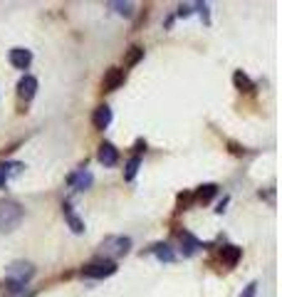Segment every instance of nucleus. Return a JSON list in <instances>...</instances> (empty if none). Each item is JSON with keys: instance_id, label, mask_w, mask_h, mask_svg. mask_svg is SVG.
Instances as JSON below:
<instances>
[{"instance_id": "nucleus-4", "label": "nucleus", "mask_w": 282, "mask_h": 297, "mask_svg": "<svg viewBox=\"0 0 282 297\" xmlns=\"http://www.w3.org/2000/svg\"><path fill=\"white\" fill-rule=\"evenodd\" d=\"M32 275H35V267L30 265V263H13V265L8 267V277L20 280V282H28Z\"/></svg>"}, {"instance_id": "nucleus-9", "label": "nucleus", "mask_w": 282, "mask_h": 297, "mask_svg": "<svg viewBox=\"0 0 282 297\" xmlns=\"http://www.w3.org/2000/svg\"><path fill=\"white\" fill-rule=\"evenodd\" d=\"M97 159H99V164H104V166H114V164L119 161V151L114 148V144H102Z\"/></svg>"}, {"instance_id": "nucleus-13", "label": "nucleus", "mask_w": 282, "mask_h": 297, "mask_svg": "<svg viewBox=\"0 0 282 297\" xmlns=\"http://www.w3.org/2000/svg\"><path fill=\"white\" fill-rule=\"evenodd\" d=\"M151 253H154V255H156L161 263H173V260H176V253L171 250L166 243H156V245L151 248Z\"/></svg>"}, {"instance_id": "nucleus-22", "label": "nucleus", "mask_w": 282, "mask_h": 297, "mask_svg": "<svg viewBox=\"0 0 282 297\" xmlns=\"http://www.w3.org/2000/svg\"><path fill=\"white\" fill-rule=\"evenodd\" d=\"M178 15H181V18L191 15V5H181V8H178Z\"/></svg>"}, {"instance_id": "nucleus-2", "label": "nucleus", "mask_w": 282, "mask_h": 297, "mask_svg": "<svg viewBox=\"0 0 282 297\" xmlns=\"http://www.w3.org/2000/svg\"><path fill=\"white\" fill-rule=\"evenodd\" d=\"M129 250H131V238H126V236H109V238H104L102 245H99L102 258H107L109 263H114L116 258H124Z\"/></svg>"}, {"instance_id": "nucleus-7", "label": "nucleus", "mask_w": 282, "mask_h": 297, "mask_svg": "<svg viewBox=\"0 0 282 297\" xmlns=\"http://www.w3.org/2000/svg\"><path fill=\"white\" fill-rule=\"evenodd\" d=\"M20 292H25V282L13 280V277H5L0 282V295L3 297H15V295H20Z\"/></svg>"}, {"instance_id": "nucleus-18", "label": "nucleus", "mask_w": 282, "mask_h": 297, "mask_svg": "<svg viewBox=\"0 0 282 297\" xmlns=\"http://www.w3.org/2000/svg\"><path fill=\"white\" fill-rule=\"evenodd\" d=\"M141 57H144V47H139V45L129 47V55H126V67H134Z\"/></svg>"}, {"instance_id": "nucleus-21", "label": "nucleus", "mask_w": 282, "mask_h": 297, "mask_svg": "<svg viewBox=\"0 0 282 297\" xmlns=\"http://www.w3.org/2000/svg\"><path fill=\"white\" fill-rule=\"evenodd\" d=\"M255 292H257V282H250V285L243 290V295L240 297H255Z\"/></svg>"}, {"instance_id": "nucleus-1", "label": "nucleus", "mask_w": 282, "mask_h": 297, "mask_svg": "<svg viewBox=\"0 0 282 297\" xmlns=\"http://www.w3.org/2000/svg\"><path fill=\"white\" fill-rule=\"evenodd\" d=\"M23 220V206L18 201H0V233H10L20 226Z\"/></svg>"}, {"instance_id": "nucleus-16", "label": "nucleus", "mask_w": 282, "mask_h": 297, "mask_svg": "<svg viewBox=\"0 0 282 297\" xmlns=\"http://www.w3.org/2000/svg\"><path fill=\"white\" fill-rule=\"evenodd\" d=\"M216 193H218V186H216V183H205V186H200V188L196 191V198L198 201H203V203H208Z\"/></svg>"}, {"instance_id": "nucleus-12", "label": "nucleus", "mask_w": 282, "mask_h": 297, "mask_svg": "<svg viewBox=\"0 0 282 297\" xmlns=\"http://www.w3.org/2000/svg\"><path fill=\"white\" fill-rule=\"evenodd\" d=\"M198 248H200V243H198L188 231H183V233H181V250H183V255H196Z\"/></svg>"}, {"instance_id": "nucleus-15", "label": "nucleus", "mask_w": 282, "mask_h": 297, "mask_svg": "<svg viewBox=\"0 0 282 297\" xmlns=\"http://www.w3.org/2000/svg\"><path fill=\"white\" fill-rule=\"evenodd\" d=\"M221 258H223V263H228V265H235V263L240 260V248H235V245H223V248H221Z\"/></svg>"}, {"instance_id": "nucleus-8", "label": "nucleus", "mask_w": 282, "mask_h": 297, "mask_svg": "<svg viewBox=\"0 0 282 297\" xmlns=\"http://www.w3.org/2000/svg\"><path fill=\"white\" fill-rule=\"evenodd\" d=\"M35 92H37V80H35L32 75H25V77L20 80V85H18V94H20L25 102H30V99L35 97Z\"/></svg>"}, {"instance_id": "nucleus-14", "label": "nucleus", "mask_w": 282, "mask_h": 297, "mask_svg": "<svg viewBox=\"0 0 282 297\" xmlns=\"http://www.w3.org/2000/svg\"><path fill=\"white\" fill-rule=\"evenodd\" d=\"M62 210H64V218H67L69 228H72L75 233H82V231H85V223H82V220L72 213V206H69V203H64V206H62Z\"/></svg>"}, {"instance_id": "nucleus-5", "label": "nucleus", "mask_w": 282, "mask_h": 297, "mask_svg": "<svg viewBox=\"0 0 282 297\" xmlns=\"http://www.w3.org/2000/svg\"><path fill=\"white\" fill-rule=\"evenodd\" d=\"M30 62H32V52L25 47H13L10 50V64L18 67V69H28Z\"/></svg>"}, {"instance_id": "nucleus-6", "label": "nucleus", "mask_w": 282, "mask_h": 297, "mask_svg": "<svg viewBox=\"0 0 282 297\" xmlns=\"http://www.w3.org/2000/svg\"><path fill=\"white\" fill-rule=\"evenodd\" d=\"M92 124H94V129H107V126L112 124V109H109L107 104L97 107L94 114H92Z\"/></svg>"}, {"instance_id": "nucleus-11", "label": "nucleus", "mask_w": 282, "mask_h": 297, "mask_svg": "<svg viewBox=\"0 0 282 297\" xmlns=\"http://www.w3.org/2000/svg\"><path fill=\"white\" fill-rule=\"evenodd\" d=\"M124 82V69H119V67H112L109 72H107V77H104V82H102V87H104V92H112V89H116L119 85Z\"/></svg>"}, {"instance_id": "nucleus-3", "label": "nucleus", "mask_w": 282, "mask_h": 297, "mask_svg": "<svg viewBox=\"0 0 282 297\" xmlns=\"http://www.w3.org/2000/svg\"><path fill=\"white\" fill-rule=\"evenodd\" d=\"M114 272H116V263H109V260H97V263H89V265L82 267V275H85V277H92V280L109 277Z\"/></svg>"}, {"instance_id": "nucleus-17", "label": "nucleus", "mask_w": 282, "mask_h": 297, "mask_svg": "<svg viewBox=\"0 0 282 297\" xmlns=\"http://www.w3.org/2000/svg\"><path fill=\"white\" fill-rule=\"evenodd\" d=\"M233 82H235V87L240 89V92H250V89H253V82H250L243 72H235V75H233Z\"/></svg>"}, {"instance_id": "nucleus-19", "label": "nucleus", "mask_w": 282, "mask_h": 297, "mask_svg": "<svg viewBox=\"0 0 282 297\" xmlns=\"http://www.w3.org/2000/svg\"><path fill=\"white\" fill-rule=\"evenodd\" d=\"M139 164H141L139 156H131V159H129V164H126V171H124V178H126V181H131V178L136 176V171H139Z\"/></svg>"}, {"instance_id": "nucleus-20", "label": "nucleus", "mask_w": 282, "mask_h": 297, "mask_svg": "<svg viewBox=\"0 0 282 297\" xmlns=\"http://www.w3.org/2000/svg\"><path fill=\"white\" fill-rule=\"evenodd\" d=\"M112 8H116V13H121V15H131L134 13L131 3H112Z\"/></svg>"}, {"instance_id": "nucleus-10", "label": "nucleus", "mask_w": 282, "mask_h": 297, "mask_svg": "<svg viewBox=\"0 0 282 297\" xmlns=\"http://www.w3.org/2000/svg\"><path fill=\"white\" fill-rule=\"evenodd\" d=\"M69 186L75 188V191H85L92 186V174L87 171V169H80L77 174H72L69 176Z\"/></svg>"}]
</instances>
